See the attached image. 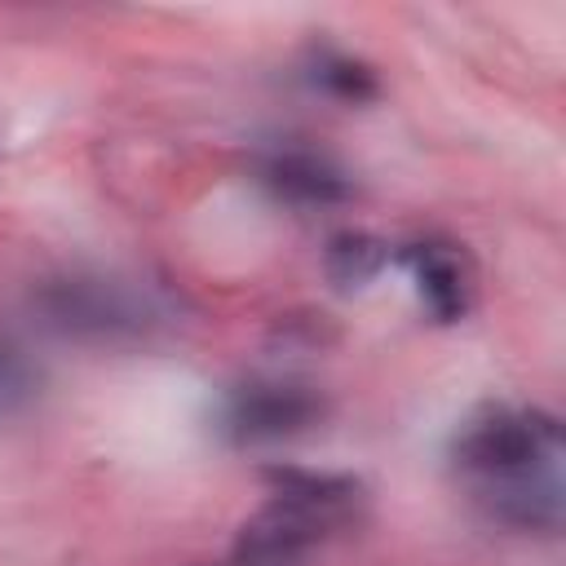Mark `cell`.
Listing matches in <instances>:
<instances>
[{"label":"cell","instance_id":"9c48e42d","mask_svg":"<svg viewBox=\"0 0 566 566\" xmlns=\"http://www.w3.org/2000/svg\"><path fill=\"white\" fill-rule=\"evenodd\" d=\"M380 261H385V248L367 234H340L332 239V252H327V270L336 283H363L380 270Z\"/></svg>","mask_w":566,"mask_h":566},{"label":"cell","instance_id":"52a82bcc","mask_svg":"<svg viewBox=\"0 0 566 566\" xmlns=\"http://www.w3.org/2000/svg\"><path fill=\"white\" fill-rule=\"evenodd\" d=\"M35 394H40V371H35V363L27 358L22 345H13L9 336H0V420L27 411Z\"/></svg>","mask_w":566,"mask_h":566},{"label":"cell","instance_id":"8992f818","mask_svg":"<svg viewBox=\"0 0 566 566\" xmlns=\"http://www.w3.org/2000/svg\"><path fill=\"white\" fill-rule=\"evenodd\" d=\"M407 265H411V279H416V292L424 301V310L442 323L460 318L469 310V279H464V265L451 248L442 243H416L407 248Z\"/></svg>","mask_w":566,"mask_h":566},{"label":"cell","instance_id":"ba28073f","mask_svg":"<svg viewBox=\"0 0 566 566\" xmlns=\"http://www.w3.org/2000/svg\"><path fill=\"white\" fill-rule=\"evenodd\" d=\"M314 84L340 102H367L376 97V75L354 62V57H340V53H318L314 62Z\"/></svg>","mask_w":566,"mask_h":566},{"label":"cell","instance_id":"6da1fadb","mask_svg":"<svg viewBox=\"0 0 566 566\" xmlns=\"http://www.w3.org/2000/svg\"><path fill=\"white\" fill-rule=\"evenodd\" d=\"M455 464L491 517L522 531L562 526V429L553 416L491 407L455 433Z\"/></svg>","mask_w":566,"mask_h":566},{"label":"cell","instance_id":"5b68a950","mask_svg":"<svg viewBox=\"0 0 566 566\" xmlns=\"http://www.w3.org/2000/svg\"><path fill=\"white\" fill-rule=\"evenodd\" d=\"M265 186L292 203H336L349 195L345 172L314 150H274L261 168Z\"/></svg>","mask_w":566,"mask_h":566},{"label":"cell","instance_id":"3957f363","mask_svg":"<svg viewBox=\"0 0 566 566\" xmlns=\"http://www.w3.org/2000/svg\"><path fill=\"white\" fill-rule=\"evenodd\" d=\"M35 305H40L49 327H57L66 336H88V340L133 336L155 318L146 292H137L124 279H106V274L53 279V283L40 287Z\"/></svg>","mask_w":566,"mask_h":566},{"label":"cell","instance_id":"277c9868","mask_svg":"<svg viewBox=\"0 0 566 566\" xmlns=\"http://www.w3.org/2000/svg\"><path fill=\"white\" fill-rule=\"evenodd\" d=\"M323 416V398L292 380H248L230 389L221 407V429L234 442H274L310 429Z\"/></svg>","mask_w":566,"mask_h":566},{"label":"cell","instance_id":"7a4b0ae2","mask_svg":"<svg viewBox=\"0 0 566 566\" xmlns=\"http://www.w3.org/2000/svg\"><path fill=\"white\" fill-rule=\"evenodd\" d=\"M279 482V495L243 522L234 566H296L332 526L345 522L354 504V482L345 478L283 473Z\"/></svg>","mask_w":566,"mask_h":566}]
</instances>
